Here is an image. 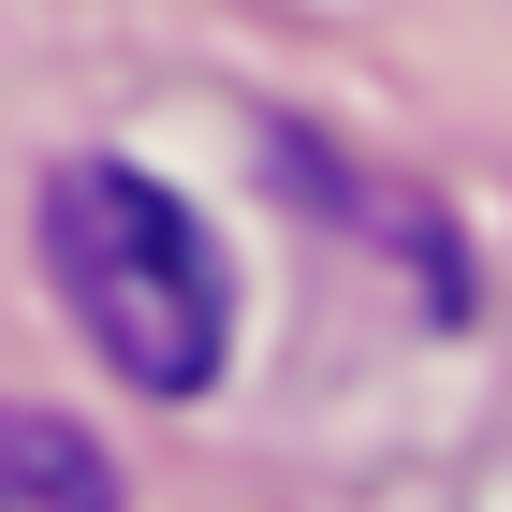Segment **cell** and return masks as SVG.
<instances>
[{"label": "cell", "instance_id": "7a4b0ae2", "mask_svg": "<svg viewBox=\"0 0 512 512\" xmlns=\"http://www.w3.org/2000/svg\"><path fill=\"white\" fill-rule=\"evenodd\" d=\"M0 512H118V454L74 410H0Z\"/></svg>", "mask_w": 512, "mask_h": 512}, {"label": "cell", "instance_id": "6da1fadb", "mask_svg": "<svg viewBox=\"0 0 512 512\" xmlns=\"http://www.w3.org/2000/svg\"><path fill=\"white\" fill-rule=\"evenodd\" d=\"M44 278L88 322V352L132 395H205L220 337H235V278L205 249V220L132 161H59L44 176Z\"/></svg>", "mask_w": 512, "mask_h": 512}]
</instances>
